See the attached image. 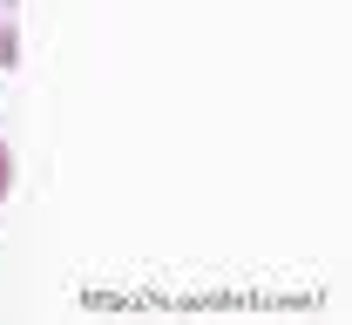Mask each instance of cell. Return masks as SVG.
<instances>
[{
  "instance_id": "6da1fadb",
  "label": "cell",
  "mask_w": 352,
  "mask_h": 325,
  "mask_svg": "<svg viewBox=\"0 0 352 325\" xmlns=\"http://www.w3.org/2000/svg\"><path fill=\"white\" fill-rule=\"evenodd\" d=\"M21 61V0H0V68Z\"/></svg>"
},
{
  "instance_id": "7a4b0ae2",
  "label": "cell",
  "mask_w": 352,
  "mask_h": 325,
  "mask_svg": "<svg viewBox=\"0 0 352 325\" xmlns=\"http://www.w3.org/2000/svg\"><path fill=\"white\" fill-rule=\"evenodd\" d=\"M7 183H14V156H7V142H0V197H7Z\"/></svg>"
}]
</instances>
